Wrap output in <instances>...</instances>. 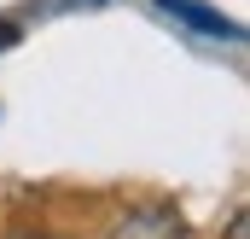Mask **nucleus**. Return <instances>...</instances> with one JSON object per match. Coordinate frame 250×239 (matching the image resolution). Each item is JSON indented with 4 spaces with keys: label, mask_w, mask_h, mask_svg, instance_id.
I'll return each mask as SVG.
<instances>
[{
    "label": "nucleus",
    "mask_w": 250,
    "mask_h": 239,
    "mask_svg": "<svg viewBox=\"0 0 250 239\" xmlns=\"http://www.w3.org/2000/svg\"><path fill=\"white\" fill-rule=\"evenodd\" d=\"M163 12H175V18L198 24V35H227V41L239 35V29H233L227 18H215V12H209V6H198V0H163Z\"/></svg>",
    "instance_id": "f257e3e1"
}]
</instances>
